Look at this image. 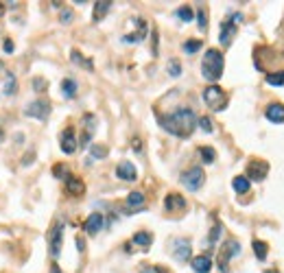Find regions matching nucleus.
<instances>
[{"mask_svg": "<svg viewBox=\"0 0 284 273\" xmlns=\"http://www.w3.org/2000/svg\"><path fill=\"white\" fill-rule=\"evenodd\" d=\"M50 273H62V269H59L57 264H50Z\"/></svg>", "mask_w": 284, "mask_h": 273, "instance_id": "79ce46f5", "label": "nucleus"}, {"mask_svg": "<svg viewBox=\"0 0 284 273\" xmlns=\"http://www.w3.org/2000/svg\"><path fill=\"white\" fill-rule=\"evenodd\" d=\"M151 243H153V236H151L149 232H138L134 236V245H138V247H142V249H149Z\"/></svg>", "mask_w": 284, "mask_h": 273, "instance_id": "4be33fe9", "label": "nucleus"}, {"mask_svg": "<svg viewBox=\"0 0 284 273\" xmlns=\"http://www.w3.org/2000/svg\"><path fill=\"white\" fill-rule=\"evenodd\" d=\"M7 11V7H5V3H0V16H3V13Z\"/></svg>", "mask_w": 284, "mask_h": 273, "instance_id": "c03bdc74", "label": "nucleus"}, {"mask_svg": "<svg viewBox=\"0 0 284 273\" xmlns=\"http://www.w3.org/2000/svg\"><path fill=\"white\" fill-rule=\"evenodd\" d=\"M164 208L168 212H182V210H186V199L182 195H177V192H171V195H166V199H164Z\"/></svg>", "mask_w": 284, "mask_h": 273, "instance_id": "dca6fc26", "label": "nucleus"}, {"mask_svg": "<svg viewBox=\"0 0 284 273\" xmlns=\"http://www.w3.org/2000/svg\"><path fill=\"white\" fill-rule=\"evenodd\" d=\"M62 92L66 98H75L77 96V81L75 79H64L62 81Z\"/></svg>", "mask_w": 284, "mask_h": 273, "instance_id": "5701e85b", "label": "nucleus"}, {"mask_svg": "<svg viewBox=\"0 0 284 273\" xmlns=\"http://www.w3.org/2000/svg\"><path fill=\"white\" fill-rule=\"evenodd\" d=\"M134 22H136V33H127V35H123L125 44H138V42H142V39L147 37V22H144L142 18L134 20Z\"/></svg>", "mask_w": 284, "mask_h": 273, "instance_id": "ddd939ff", "label": "nucleus"}, {"mask_svg": "<svg viewBox=\"0 0 284 273\" xmlns=\"http://www.w3.org/2000/svg\"><path fill=\"white\" fill-rule=\"evenodd\" d=\"M249 179L245 177V175H239V177H234V182H232V186H234V190L239 192V195H245V192H249Z\"/></svg>", "mask_w": 284, "mask_h": 273, "instance_id": "b1692460", "label": "nucleus"}, {"mask_svg": "<svg viewBox=\"0 0 284 273\" xmlns=\"http://www.w3.org/2000/svg\"><path fill=\"white\" fill-rule=\"evenodd\" d=\"M77 247H79V251H83V241L81 238H77Z\"/></svg>", "mask_w": 284, "mask_h": 273, "instance_id": "37998d69", "label": "nucleus"}, {"mask_svg": "<svg viewBox=\"0 0 284 273\" xmlns=\"http://www.w3.org/2000/svg\"><path fill=\"white\" fill-rule=\"evenodd\" d=\"M239 251H241V245L239 241H234V238H230V241L223 243V247H221V254H219V269L223 273H228L230 271V258H234V256H239Z\"/></svg>", "mask_w": 284, "mask_h": 273, "instance_id": "0eeeda50", "label": "nucleus"}, {"mask_svg": "<svg viewBox=\"0 0 284 273\" xmlns=\"http://www.w3.org/2000/svg\"><path fill=\"white\" fill-rule=\"evenodd\" d=\"M265 116H267L271 123H275V125L284 123V105H282V103H271V105H269V107L265 110Z\"/></svg>", "mask_w": 284, "mask_h": 273, "instance_id": "a211bd4d", "label": "nucleus"}, {"mask_svg": "<svg viewBox=\"0 0 284 273\" xmlns=\"http://www.w3.org/2000/svg\"><path fill=\"white\" fill-rule=\"evenodd\" d=\"M203 101H206V105L210 110L223 112L228 105V94H225V90L219 88V85H208V88L203 90Z\"/></svg>", "mask_w": 284, "mask_h": 273, "instance_id": "7ed1b4c3", "label": "nucleus"}, {"mask_svg": "<svg viewBox=\"0 0 284 273\" xmlns=\"http://www.w3.org/2000/svg\"><path fill=\"white\" fill-rule=\"evenodd\" d=\"M197 20H199V29L206 31L208 29V16H206V9H199L197 11Z\"/></svg>", "mask_w": 284, "mask_h": 273, "instance_id": "f704fd0d", "label": "nucleus"}, {"mask_svg": "<svg viewBox=\"0 0 284 273\" xmlns=\"http://www.w3.org/2000/svg\"><path fill=\"white\" fill-rule=\"evenodd\" d=\"M103 225H105V216L101 214V212H92V214L85 219V223H83V230L88 232V234H98V232L103 230Z\"/></svg>", "mask_w": 284, "mask_h": 273, "instance_id": "4468645a", "label": "nucleus"}, {"mask_svg": "<svg viewBox=\"0 0 284 273\" xmlns=\"http://www.w3.org/2000/svg\"><path fill=\"white\" fill-rule=\"evenodd\" d=\"M157 121L168 134H173L177 138H188L190 134L195 131V125H197V116L190 107H177L175 112H171L166 116H157Z\"/></svg>", "mask_w": 284, "mask_h": 273, "instance_id": "f257e3e1", "label": "nucleus"}, {"mask_svg": "<svg viewBox=\"0 0 284 273\" xmlns=\"http://www.w3.org/2000/svg\"><path fill=\"white\" fill-rule=\"evenodd\" d=\"M142 273H168V271H164L162 267H147Z\"/></svg>", "mask_w": 284, "mask_h": 273, "instance_id": "a19ab883", "label": "nucleus"}, {"mask_svg": "<svg viewBox=\"0 0 284 273\" xmlns=\"http://www.w3.org/2000/svg\"><path fill=\"white\" fill-rule=\"evenodd\" d=\"M199 155L203 157V162H206V164H212L214 157H216V153H214L212 146H201V149H199Z\"/></svg>", "mask_w": 284, "mask_h": 273, "instance_id": "bb28decb", "label": "nucleus"}, {"mask_svg": "<svg viewBox=\"0 0 284 273\" xmlns=\"http://www.w3.org/2000/svg\"><path fill=\"white\" fill-rule=\"evenodd\" d=\"M171 251H173V256H175V260H180V262H186L190 260V241L188 238H175L173 243H171Z\"/></svg>", "mask_w": 284, "mask_h": 273, "instance_id": "9b49d317", "label": "nucleus"}, {"mask_svg": "<svg viewBox=\"0 0 284 273\" xmlns=\"http://www.w3.org/2000/svg\"><path fill=\"white\" fill-rule=\"evenodd\" d=\"M254 251L258 260H267V243L262 241H254Z\"/></svg>", "mask_w": 284, "mask_h": 273, "instance_id": "cd10ccee", "label": "nucleus"}, {"mask_svg": "<svg viewBox=\"0 0 284 273\" xmlns=\"http://www.w3.org/2000/svg\"><path fill=\"white\" fill-rule=\"evenodd\" d=\"M13 48H16V44H13L11 39H5V44H3V50H5V52H13Z\"/></svg>", "mask_w": 284, "mask_h": 273, "instance_id": "4c0bfd02", "label": "nucleus"}, {"mask_svg": "<svg viewBox=\"0 0 284 273\" xmlns=\"http://www.w3.org/2000/svg\"><path fill=\"white\" fill-rule=\"evenodd\" d=\"M70 59H72V64L83 66V68L92 70V62H88V59H83V55H81V52H79V50H72V52H70Z\"/></svg>", "mask_w": 284, "mask_h": 273, "instance_id": "a878e982", "label": "nucleus"}, {"mask_svg": "<svg viewBox=\"0 0 284 273\" xmlns=\"http://www.w3.org/2000/svg\"><path fill=\"white\" fill-rule=\"evenodd\" d=\"M267 173H269V164L265 162V159H252L249 162V166H247V179L249 182H262V179L267 177Z\"/></svg>", "mask_w": 284, "mask_h": 273, "instance_id": "9d476101", "label": "nucleus"}, {"mask_svg": "<svg viewBox=\"0 0 284 273\" xmlns=\"http://www.w3.org/2000/svg\"><path fill=\"white\" fill-rule=\"evenodd\" d=\"M267 273H275V271H267Z\"/></svg>", "mask_w": 284, "mask_h": 273, "instance_id": "a18cd8bd", "label": "nucleus"}, {"mask_svg": "<svg viewBox=\"0 0 284 273\" xmlns=\"http://www.w3.org/2000/svg\"><path fill=\"white\" fill-rule=\"evenodd\" d=\"M59 18H62V22H64V24H70L72 11H70V9H62V16H59Z\"/></svg>", "mask_w": 284, "mask_h": 273, "instance_id": "e433bc0d", "label": "nucleus"}, {"mask_svg": "<svg viewBox=\"0 0 284 273\" xmlns=\"http://www.w3.org/2000/svg\"><path fill=\"white\" fill-rule=\"evenodd\" d=\"M201 48V39H188V42H184V52H188V55H193Z\"/></svg>", "mask_w": 284, "mask_h": 273, "instance_id": "7c9ffc66", "label": "nucleus"}, {"mask_svg": "<svg viewBox=\"0 0 284 273\" xmlns=\"http://www.w3.org/2000/svg\"><path fill=\"white\" fill-rule=\"evenodd\" d=\"M267 83L269 85H284V70L269 72V75H267Z\"/></svg>", "mask_w": 284, "mask_h": 273, "instance_id": "c85d7f7f", "label": "nucleus"}, {"mask_svg": "<svg viewBox=\"0 0 284 273\" xmlns=\"http://www.w3.org/2000/svg\"><path fill=\"white\" fill-rule=\"evenodd\" d=\"M203 179H206L203 171L199 169V166H193V169L186 171V173L182 175V184L186 186L190 192H195V190H199L201 186H203Z\"/></svg>", "mask_w": 284, "mask_h": 273, "instance_id": "1a4fd4ad", "label": "nucleus"}, {"mask_svg": "<svg viewBox=\"0 0 284 273\" xmlns=\"http://www.w3.org/2000/svg\"><path fill=\"white\" fill-rule=\"evenodd\" d=\"M223 55L216 48H210L206 52V57H203L201 62V75L208 79V81H219L221 75H223Z\"/></svg>", "mask_w": 284, "mask_h": 273, "instance_id": "f03ea898", "label": "nucleus"}, {"mask_svg": "<svg viewBox=\"0 0 284 273\" xmlns=\"http://www.w3.org/2000/svg\"><path fill=\"white\" fill-rule=\"evenodd\" d=\"M90 153H92V157L103 159L105 155H107V146H103V144H90Z\"/></svg>", "mask_w": 284, "mask_h": 273, "instance_id": "c756f323", "label": "nucleus"}, {"mask_svg": "<svg viewBox=\"0 0 284 273\" xmlns=\"http://www.w3.org/2000/svg\"><path fill=\"white\" fill-rule=\"evenodd\" d=\"M24 116L37 118V121H46L50 116V101L48 98H37V101L29 103L24 107Z\"/></svg>", "mask_w": 284, "mask_h": 273, "instance_id": "423d86ee", "label": "nucleus"}, {"mask_svg": "<svg viewBox=\"0 0 284 273\" xmlns=\"http://www.w3.org/2000/svg\"><path fill=\"white\" fill-rule=\"evenodd\" d=\"M94 131H96V118L92 114H85L83 116V136L79 140V146H83V149L90 146V140L94 136Z\"/></svg>", "mask_w": 284, "mask_h": 273, "instance_id": "f8f14e48", "label": "nucleus"}, {"mask_svg": "<svg viewBox=\"0 0 284 273\" xmlns=\"http://www.w3.org/2000/svg\"><path fill=\"white\" fill-rule=\"evenodd\" d=\"M241 22H243V13H234L232 18L225 20V22L221 24V37L219 39H221V44L225 46V48L232 44V39L236 37V26H239Z\"/></svg>", "mask_w": 284, "mask_h": 273, "instance_id": "39448f33", "label": "nucleus"}, {"mask_svg": "<svg viewBox=\"0 0 284 273\" xmlns=\"http://www.w3.org/2000/svg\"><path fill=\"white\" fill-rule=\"evenodd\" d=\"M62 245H64V223L55 221L52 228L48 230V249H50L52 258H57L62 254Z\"/></svg>", "mask_w": 284, "mask_h": 273, "instance_id": "20e7f679", "label": "nucleus"}, {"mask_svg": "<svg viewBox=\"0 0 284 273\" xmlns=\"http://www.w3.org/2000/svg\"><path fill=\"white\" fill-rule=\"evenodd\" d=\"M16 92H18V79H16V75L9 72L3 64H0V94L13 96Z\"/></svg>", "mask_w": 284, "mask_h": 273, "instance_id": "6e6552de", "label": "nucleus"}, {"mask_svg": "<svg viewBox=\"0 0 284 273\" xmlns=\"http://www.w3.org/2000/svg\"><path fill=\"white\" fill-rule=\"evenodd\" d=\"M175 13H177V18H180V20H184V22H190V20H193V16H195L190 7H180V9H177Z\"/></svg>", "mask_w": 284, "mask_h": 273, "instance_id": "2f4dec72", "label": "nucleus"}, {"mask_svg": "<svg viewBox=\"0 0 284 273\" xmlns=\"http://www.w3.org/2000/svg\"><path fill=\"white\" fill-rule=\"evenodd\" d=\"M33 85H35V90H37V92L46 90V81H44V79H35V81H33Z\"/></svg>", "mask_w": 284, "mask_h": 273, "instance_id": "58836bf2", "label": "nucleus"}, {"mask_svg": "<svg viewBox=\"0 0 284 273\" xmlns=\"http://www.w3.org/2000/svg\"><path fill=\"white\" fill-rule=\"evenodd\" d=\"M59 146H62V151H64V153H68V155L77 151L79 142H77V138H75V129H72V127H68L62 136H59Z\"/></svg>", "mask_w": 284, "mask_h": 273, "instance_id": "2eb2a0df", "label": "nucleus"}, {"mask_svg": "<svg viewBox=\"0 0 284 273\" xmlns=\"http://www.w3.org/2000/svg\"><path fill=\"white\" fill-rule=\"evenodd\" d=\"M66 190H68L70 195L79 197V195H83V192H85V184H83L79 177L68 175V179H66Z\"/></svg>", "mask_w": 284, "mask_h": 273, "instance_id": "6ab92c4d", "label": "nucleus"}, {"mask_svg": "<svg viewBox=\"0 0 284 273\" xmlns=\"http://www.w3.org/2000/svg\"><path fill=\"white\" fill-rule=\"evenodd\" d=\"M52 175H55V177H66V179H68V169H66V166H62V164H57L55 169H52Z\"/></svg>", "mask_w": 284, "mask_h": 273, "instance_id": "c9c22d12", "label": "nucleus"}, {"mask_svg": "<svg viewBox=\"0 0 284 273\" xmlns=\"http://www.w3.org/2000/svg\"><path fill=\"white\" fill-rule=\"evenodd\" d=\"M116 177L123 179V182H136V177H138L136 166L131 162H121L116 166Z\"/></svg>", "mask_w": 284, "mask_h": 273, "instance_id": "f3484780", "label": "nucleus"}, {"mask_svg": "<svg viewBox=\"0 0 284 273\" xmlns=\"http://www.w3.org/2000/svg\"><path fill=\"white\" fill-rule=\"evenodd\" d=\"M168 75L171 77H180L182 75V66L177 59H173V62H168Z\"/></svg>", "mask_w": 284, "mask_h": 273, "instance_id": "72a5a7b5", "label": "nucleus"}, {"mask_svg": "<svg viewBox=\"0 0 284 273\" xmlns=\"http://www.w3.org/2000/svg\"><path fill=\"white\" fill-rule=\"evenodd\" d=\"M197 123H199V127H201L203 131H206V134H212V131H214V127H212V121H210L208 116H201Z\"/></svg>", "mask_w": 284, "mask_h": 273, "instance_id": "473e14b6", "label": "nucleus"}, {"mask_svg": "<svg viewBox=\"0 0 284 273\" xmlns=\"http://www.w3.org/2000/svg\"><path fill=\"white\" fill-rule=\"evenodd\" d=\"M221 234V225H214V230H212V234H210V243H214L216 238H219Z\"/></svg>", "mask_w": 284, "mask_h": 273, "instance_id": "ea45409f", "label": "nucleus"}, {"mask_svg": "<svg viewBox=\"0 0 284 273\" xmlns=\"http://www.w3.org/2000/svg\"><path fill=\"white\" fill-rule=\"evenodd\" d=\"M111 3L109 0H98V3H94V22H101V20L107 16Z\"/></svg>", "mask_w": 284, "mask_h": 273, "instance_id": "412c9836", "label": "nucleus"}, {"mask_svg": "<svg viewBox=\"0 0 284 273\" xmlns=\"http://www.w3.org/2000/svg\"><path fill=\"white\" fill-rule=\"evenodd\" d=\"M144 201H147V199H144V195H142V192H131V195L127 197V205H129L131 210L142 208V205H144Z\"/></svg>", "mask_w": 284, "mask_h": 273, "instance_id": "393cba45", "label": "nucleus"}, {"mask_svg": "<svg viewBox=\"0 0 284 273\" xmlns=\"http://www.w3.org/2000/svg\"><path fill=\"white\" fill-rule=\"evenodd\" d=\"M193 269L195 273H210V269H212V260H210V256H197L193 258Z\"/></svg>", "mask_w": 284, "mask_h": 273, "instance_id": "aec40b11", "label": "nucleus"}]
</instances>
